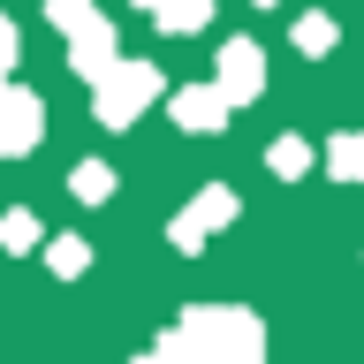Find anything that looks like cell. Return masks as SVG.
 Returning <instances> with one entry per match:
<instances>
[{
  "label": "cell",
  "mask_w": 364,
  "mask_h": 364,
  "mask_svg": "<svg viewBox=\"0 0 364 364\" xmlns=\"http://www.w3.org/2000/svg\"><path fill=\"white\" fill-rule=\"evenodd\" d=\"M175 364H258V326L243 311H190L167 334Z\"/></svg>",
  "instance_id": "1"
},
{
  "label": "cell",
  "mask_w": 364,
  "mask_h": 364,
  "mask_svg": "<svg viewBox=\"0 0 364 364\" xmlns=\"http://www.w3.org/2000/svg\"><path fill=\"white\" fill-rule=\"evenodd\" d=\"M152 99H159V68H152V61H114L107 76L91 84V107H99V122H107V129L136 122Z\"/></svg>",
  "instance_id": "2"
},
{
  "label": "cell",
  "mask_w": 364,
  "mask_h": 364,
  "mask_svg": "<svg viewBox=\"0 0 364 364\" xmlns=\"http://www.w3.org/2000/svg\"><path fill=\"white\" fill-rule=\"evenodd\" d=\"M213 84H220L228 99H258V91H266V53H258L250 38H228V46H220V76H213Z\"/></svg>",
  "instance_id": "3"
},
{
  "label": "cell",
  "mask_w": 364,
  "mask_h": 364,
  "mask_svg": "<svg viewBox=\"0 0 364 364\" xmlns=\"http://www.w3.org/2000/svg\"><path fill=\"white\" fill-rule=\"evenodd\" d=\"M38 122H46V107L31 99V91H16V84L0 91V152H8V159L38 144Z\"/></svg>",
  "instance_id": "4"
},
{
  "label": "cell",
  "mask_w": 364,
  "mask_h": 364,
  "mask_svg": "<svg viewBox=\"0 0 364 364\" xmlns=\"http://www.w3.org/2000/svg\"><path fill=\"white\" fill-rule=\"evenodd\" d=\"M228 213H235V190H220V182H213V190H205L190 213H175V228H167V235H175V250H198V243H205V228H220Z\"/></svg>",
  "instance_id": "5"
},
{
  "label": "cell",
  "mask_w": 364,
  "mask_h": 364,
  "mask_svg": "<svg viewBox=\"0 0 364 364\" xmlns=\"http://www.w3.org/2000/svg\"><path fill=\"white\" fill-rule=\"evenodd\" d=\"M228 107H235V99H228V91L220 84H190V91H175V122H182V129H220V114Z\"/></svg>",
  "instance_id": "6"
},
{
  "label": "cell",
  "mask_w": 364,
  "mask_h": 364,
  "mask_svg": "<svg viewBox=\"0 0 364 364\" xmlns=\"http://www.w3.org/2000/svg\"><path fill=\"white\" fill-rule=\"evenodd\" d=\"M326 175L334 182H364V129H341L326 144Z\"/></svg>",
  "instance_id": "7"
},
{
  "label": "cell",
  "mask_w": 364,
  "mask_h": 364,
  "mask_svg": "<svg viewBox=\"0 0 364 364\" xmlns=\"http://www.w3.org/2000/svg\"><path fill=\"white\" fill-rule=\"evenodd\" d=\"M152 16L167 23V31H205V23H213V0H159Z\"/></svg>",
  "instance_id": "8"
},
{
  "label": "cell",
  "mask_w": 364,
  "mask_h": 364,
  "mask_svg": "<svg viewBox=\"0 0 364 364\" xmlns=\"http://www.w3.org/2000/svg\"><path fill=\"white\" fill-rule=\"evenodd\" d=\"M266 167H273V175H281V182H296V175H304V167H311V144H304V136H281V144H273V152H266Z\"/></svg>",
  "instance_id": "9"
},
{
  "label": "cell",
  "mask_w": 364,
  "mask_h": 364,
  "mask_svg": "<svg viewBox=\"0 0 364 364\" xmlns=\"http://www.w3.org/2000/svg\"><path fill=\"white\" fill-rule=\"evenodd\" d=\"M31 243H38V213H23V205L0 213V250H31Z\"/></svg>",
  "instance_id": "10"
},
{
  "label": "cell",
  "mask_w": 364,
  "mask_h": 364,
  "mask_svg": "<svg viewBox=\"0 0 364 364\" xmlns=\"http://www.w3.org/2000/svg\"><path fill=\"white\" fill-rule=\"evenodd\" d=\"M296 46L304 53H334V16H296Z\"/></svg>",
  "instance_id": "11"
},
{
  "label": "cell",
  "mask_w": 364,
  "mask_h": 364,
  "mask_svg": "<svg viewBox=\"0 0 364 364\" xmlns=\"http://www.w3.org/2000/svg\"><path fill=\"white\" fill-rule=\"evenodd\" d=\"M68 190H76V198H84V205H99V198H107V190H114V175H107V167H99V159H84V167H76V182H68Z\"/></svg>",
  "instance_id": "12"
},
{
  "label": "cell",
  "mask_w": 364,
  "mask_h": 364,
  "mask_svg": "<svg viewBox=\"0 0 364 364\" xmlns=\"http://www.w3.org/2000/svg\"><path fill=\"white\" fill-rule=\"evenodd\" d=\"M46 258H53V273H84V266H91V250H84V235H61V243L46 250Z\"/></svg>",
  "instance_id": "13"
},
{
  "label": "cell",
  "mask_w": 364,
  "mask_h": 364,
  "mask_svg": "<svg viewBox=\"0 0 364 364\" xmlns=\"http://www.w3.org/2000/svg\"><path fill=\"white\" fill-rule=\"evenodd\" d=\"M8 68H16V23L0 16V91H8Z\"/></svg>",
  "instance_id": "14"
}]
</instances>
